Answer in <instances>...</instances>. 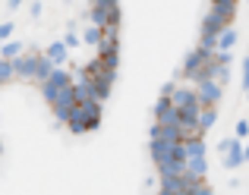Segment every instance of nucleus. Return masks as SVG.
Segmentation results:
<instances>
[{
  "label": "nucleus",
  "mask_w": 249,
  "mask_h": 195,
  "mask_svg": "<svg viewBox=\"0 0 249 195\" xmlns=\"http://www.w3.org/2000/svg\"><path fill=\"white\" fill-rule=\"evenodd\" d=\"M249 135V120H240L237 123V139H246Z\"/></svg>",
  "instance_id": "obj_13"
},
{
  "label": "nucleus",
  "mask_w": 249,
  "mask_h": 195,
  "mask_svg": "<svg viewBox=\"0 0 249 195\" xmlns=\"http://www.w3.org/2000/svg\"><path fill=\"white\" fill-rule=\"evenodd\" d=\"M10 79H16V73H13V60H3V57H0V85L10 82Z\"/></svg>",
  "instance_id": "obj_10"
},
{
  "label": "nucleus",
  "mask_w": 249,
  "mask_h": 195,
  "mask_svg": "<svg viewBox=\"0 0 249 195\" xmlns=\"http://www.w3.org/2000/svg\"><path fill=\"white\" fill-rule=\"evenodd\" d=\"M19 54H22V41H10V38H6V44L0 48V57H3V60H13V57H19Z\"/></svg>",
  "instance_id": "obj_9"
},
{
  "label": "nucleus",
  "mask_w": 249,
  "mask_h": 195,
  "mask_svg": "<svg viewBox=\"0 0 249 195\" xmlns=\"http://www.w3.org/2000/svg\"><path fill=\"white\" fill-rule=\"evenodd\" d=\"M70 82H73V79H70V73H63V69H51V76L41 82V92H44V98H48V101H54V98L60 95L63 88L70 85Z\"/></svg>",
  "instance_id": "obj_6"
},
{
  "label": "nucleus",
  "mask_w": 249,
  "mask_h": 195,
  "mask_svg": "<svg viewBox=\"0 0 249 195\" xmlns=\"http://www.w3.org/2000/svg\"><path fill=\"white\" fill-rule=\"evenodd\" d=\"M13 29H16L13 22H3V25H0V41H6V38L13 35Z\"/></svg>",
  "instance_id": "obj_14"
},
{
  "label": "nucleus",
  "mask_w": 249,
  "mask_h": 195,
  "mask_svg": "<svg viewBox=\"0 0 249 195\" xmlns=\"http://www.w3.org/2000/svg\"><path fill=\"white\" fill-rule=\"evenodd\" d=\"M218 151H221V158H224V167L227 170H237V167H243L246 164V158H243V142L233 135V139H224L218 145Z\"/></svg>",
  "instance_id": "obj_4"
},
{
  "label": "nucleus",
  "mask_w": 249,
  "mask_h": 195,
  "mask_svg": "<svg viewBox=\"0 0 249 195\" xmlns=\"http://www.w3.org/2000/svg\"><path fill=\"white\" fill-rule=\"evenodd\" d=\"M82 41H85V44H98V41H101V29H98V25H91V29H85Z\"/></svg>",
  "instance_id": "obj_12"
},
{
  "label": "nucleus",
  "mask_w": 249,
  "mask_h": 195,
  "mask_svg": "<svg viewBox=\"0 0 249 195\" xmlns=\"http://www.w3.org/2000/svg\"><path fill=\"white\" fill-rule=\"evenodd\" d=\"M51 69H54V63H51L44 54H35V50H29V54L22 50L19 57H13V73H16V76H25V79L44 82L51 76Z\"/></svg>",
  "instance_id": "obj_2"
},
{
  "label": "nucleus",
  "mask_w": 249,
  "mask_h": 195,
  "mask_svg": "<svg viewBox=\"0 0 249 195\" xmlns=\"http://www.w3.org/2000/svg\"><path fill=\"white\" fill-rule=\"evenodd\" d=\"M19 3H25V0H6V6H10V10H16Z\"/></svg>",
  "instance_id": "obj_15"
},
{
  "label": "nucleus",
  "mask_w": 249,
  "mask_h": 195,
  "mask_svg": "<svg viewBox=\"0 0 249 195\" xmlns=\"http://www.w3.org/2000/svg\"><path fill=\"white\" fill-rule=\"evenodd\" d=\"M208 161H205V145L202 139H183V173L186 177H205Z\"/></svg>",
  "instance_id": "obj_3"
},
{
  "label": "nucleus",
  "mask_w": 249,
  "mask_h": 195,
  "mask_svg": "<svg viewBox=\"0 0 249 195\" xmlns=\"http://www.w3.org/2000/svg\"><path fill=\"white\" fill-rule=\"evenodd\" d=\"M67 123L73 132H89V129H98V123H101V101H95V98H79L76 101V107L67 114Z\"/></svg>",
  "instance_id": "obj_1"
},
{
  "label": "nucleus",
  "mask_w": 249,
  "mask_h": 195,
  "mask_svg": "<svg viewBox=\"0 0 249 195\" xmlns=\"http://www.w3.org/2000/svg\"><path fill=\"white\" fill-rule=\"evenodd\" d=\"M67 54H70V48L63 41H57V44H51L48 50H44V57H48L51 63H54V66H63V63H67Z\"/></svg>",
  "instance_id": "obj_8"
},
{
  "label": "nucleus",
  "mask_w": 249,
  "mask_h": 195,
  "mask_svg": "<svg viewBox=\"0 0 249 195\" xmlns=\"http://www.w3.org/2000/svg\"><path fill=\"white\" fill-rule=\"evenodd\" d=\"M246 3H249V0H246Z\"/></svg>",
  "instance_id": "obj_17"
},
{
  "label": "nucleus",
  "mask_w": 249,
  "mask_h": 195,
  "mask_svg": "<svg viewBox=\"0 0 249 195\" xmlns=\"http://www.w3.org/2000/svg\"><path fill=\"white\" fill-rule=\"evenodd\" d=\"M243 158H246V164H249V145H243Z\"/></svg>",
  "instance_id": "obj_16"
},
{
  "label": "nucleus",
  "mask_w": 249,
  "mask_h": 195,
  "mask_svg": "<svg viewBox=\"0 0 249 195\" xmlns=\"http://www.w3.org/2000/svg\"><path fill=\"white\" fill-rule=\"evenodd\" d=\"M63 44H67V48H79V44H82V38H79V32H76V25H70V32H67V38H63Z\"/></svg>",
  "instance_id": "obj_11"
},
{
  "label": "nucleus",
  "mask_w": 249,
  "mask_h": 195,
  "mask_svg": "<svg viewBox=\"0 0 249 195\" xmlns=\"http://www.w3.org/2000/svg\"><path fill=\"white\" fill-rule=\"evenodd\" d=\"M237 29L233 25H227V29L218 32V41H214V50H233V44H237Z\"/></svg>",
  "instance_id": "obj_7"
},
{
  "label": "nucleus",
  "mask_w": 249,
  "mask_h": 195,
  "mask_svg": "<svg viewBox=\"0 0 249 195\" xmlns=\"http://www.w3.org/2000/svg\"><path fill=\"white\" fill-rule=\"evenodd\" d=\"M193 88H196V95H199V104H218L221 101V95H224V85H221L218 79H196L193 82Z\"/></svg>",
  "instance_id": "obj_5"
}]
</instances>
